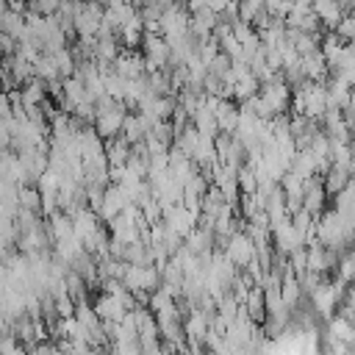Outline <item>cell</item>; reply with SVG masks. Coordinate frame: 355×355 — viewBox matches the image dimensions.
<instances>
[{
	"label": "cell",
	"instance_id": "cell-4",
	"mask_svg": "<svg viewBox=\"0 0 355 355\" xmlns=\"http://www.w3.org/2000/svg\"><path fill=\"white\" fill-rule=\"evenodd\" d=\"M258 94H261V100L269 105V111H272L275 116H280V114H283V108L288 105V86L283 83V78H280V75H277L275 80L263 83Z\"/></svg>",
	"mask_w": 355,
	"mask_h": 355
},
{
	"label": "cell",
	"instance_id": "cell-24",
	"mask_svg": "<svg viewBox=\"0 0 355 355\" xmlns=\"http://www.w3.org/2000/svg\"><path fill=\"white\" fill-rule=\"evenodd\" d=\"M19 208L31 211V214H39L42 200H39V191L33 186H19Z\"/></svg>",
	"mask_w": 355,
	"mask_h": 355
},
{
	"label": "cell",
	"instance_id": "cell-10",
	"mask_svg": "<svg viewBox=\"0 0 355 355\" xmlns=\"http://www.w3.org/2000/svg\"><path fill=\"white\" fill-rule=\"evenodd\" d=\"M111 67H114L111 72H116V75L125 78V80H133V78H141V75H144V61H141V55H136V53H122V55H116Z\"/></svg>",
	"mask_w": 355,
	"mask_h": 355
},
{
	"label": "cell",
	"instance_id": "cell-12",
	"mask_svg": "<svg viewBox=\"0 0 355 355\" xmlns=\"http://www.w3.org/2000/svg\"><path fill=\"white\" fill-rule=\"evenodd\" d=\"M214 119H216V130L230 136L236 130V122H239V108L230 100H219V105L214 108Z\"/></svg>",
	"mask_w": 355,
	"mask_h": 355
},
{
	"label": "cell",
	"instance_id": "cell-14",
	"mask_svg": "<svg viewBox=\"0 0 355 355\" xmlns=\"http://www.w3.org/2000/svg\"><path fill=\"white\" fill-rule=\"evenodd\" d=\"M183 241H186L183 247H186L191 255H202V252H211V247H214V233L205 230V227H194Z\"/></svg>",
	"mask_w": 355,
	"mask_h": 355
},
{
	"label": "cell",
	"instance_id": "cell-18",
	"mask_svg": "<svg viewBox=\"0 0 355 355\" xmlns=\"http://www.w3.org/2000/svg\"><path fill=\"white\" fill-rule=\"evenodd\" d=\"M47 233L53 241H64V239H72V219L61 211H55L50 216V225H47Z\"/></svg>",
	"mask_w": 355,
	"mask_h": 355
},
{
	"label": "cell",
	"instance_id": "cell-16",
	"mask_svg": "<svg viewBox=\"0 0 355 355\" xmlns=\"http://www.w3.org/2000/svg\"><path fill=\"white\" fill-rule=\"evenodd\" d=\"M19 97H22V108H28V105H42L44 97H47V86H44L42 80L31 78V80L19 89Z\"/></svg>",
	"mask_w": 355,
	"mask_h": 355
},
{
	"label": "cell",
	"instance_id": "cell-26",
	"mask_svg": "<svg viewBox=\"0 0 355 355\" xmlns=\"http://www.w3.org/2000/svg\"><path fill=\"white\" fill-rule=\"evenodd\" d=\"M349 275H352V258H349V252L341 258V263H338V283H349Z\"/></svg>",
	"mask_w": 355,
	"mask_h": 355
},
{
	"label": "cell",
	"instance_id": "cell-23",
	"mask_svg": "<svg viewBox=\"0 0 355 355\" xmlns=\"http://www.w3.org/2000/svg\"><path fill=\"white\" fill-rule=\"evenodd\" d=\"M330 338H336L341 344H349L352 341V324L341 316H330Z\"/></svg>",
	"mask_w": 355,
	"mask_h": 355
},
{
	"label": "cell",
	"instance_id": "cell-13",
	"mask_svg": "<svg viewBox=\"0 0 355 355\" xmlns=\"http://www.w3.org/2000/svg\"><path fill=\"white\" fill-rule=\"evenodd\" d=\"M103 153H105V164H108V169H114V166H125V161L130 158V144H128L122 136H114V139H108V141L103 144Z\"/></svg>",
	"mask_w": 355,
	"mask_h": 355
},
{
	"label": "cell",
	"instance_id": "cell-27",
	"mask_svg": "<svg viewBox=\"0 0 355 355\" xmlns=\"http://www.w3.org/2000/svg\"><path fill=\"white\" fill-rule=\"evenodd\" d=\"M6 355H28V349H25L22 344H14V347H11V349H8Z\"/></svg>",
	"mask_w": 355,
	"mask_h": 355
},
{
	"label": "cell",
	"instance_id": "cell-20",
	"mask_svg": "<svg viewBox=\"0 0 355 355\" xmlns=\"http://www.w3.org/2000/svg\"><path fill=\"white\" fill-rule=\"evenodd\" d=\"M136 11H139V8H136ZM116 33L122 36V42H125V44H130V47H133V44H139V42H141V36H144V25H141L139 14H136L130 22H125Z\"/></svg>",
	"mask_w": 355,
	"mask_h": 355
},
{
	"label": "cell",
	"instance_id": "cell-15",
	"mask_svg": "<svg viewBox=\"0 0 355 355\" xmlns=\"http://www.w3.org/2000/svg\"><path fill=\"white\" fill-rule=\"evenodd\" d=\"M311 8L316 14V19L324 22V25H330V28H336V22L344 17L341 14V6L336 0H316V3H311Z\"/></svg>",
	"mask_w": 355,
	"mask_h": 355
},
{
	"label": "cell",
	"instance_id": "cell-9",
	"mask_svg": "<svg viewBox=\"0 0 355 355\" xmlns=\"http://www.w3.org/2000/svg\"><path fill=\"white\" fill-rule=\"evenodd\" d=\"M125 205H128V202H125V197L119 194V189H116V186H105L103 200H100V208H97V216H100L103 222H111L114 216L122 214Z\"/></svg>",
	"mask_w": 355,
	"mask_h": 355
},
{
	"label": "cell",
	"instance_id": "cell-1",
	"mask_svg": "<svg viewBox=\"0 0 355 355\" xmlns=\"http://www.w3.org/2000/svg\"><path fill=\"white\" fill-rule=\"evenodd\" d=\"M100 22H103V6L89 3V6H80L78 14L72 17V31L86 42V39H94L97 36Z\"/></svg>",
	"mask_w": 355,
	"mask_h": 355
},
{
	"label": "cell",
	"instance_id": "cell-11",
	"mask_svg": "<svg viewBox=\"0 0 355 355\" xmlns=\"http://www.w3.org/2000/svg\"><path fill=\"white\" fill-rule=\"evenodd\" d=\"M92 311H94V316L100 319V324H116L128 311L114 300V297H108V294H103L94 305H92Z\"/></svg>",
	"mask_w": 355,
	"mask_h": 355
},
{
	"label": "cell",
	"instance_id": "cell-3",
	"mask_svg": "<svg viewBox=\"0 0 355 355\" xmlns=\"http://www.w3.org/2000/svg\"><path fill=\"white\" fill-rule=\"evenodd\" d=\"M225 258H227L233 266H247V263L255 258V247H252V241L239 230V233H233V236L227 239V244H225Z\"/></svg>",
	"mask_w": 355,
	"mask_h": 355
},
{
	"label": "cell",
	"instance_id": "cell-5",
	"mask_svg": "<svg viewBox=\"0 0 355 355\" xmlns=\"http://www.w3.org/2000/svg\"><path fill=\"white\" fill-rule=\"evenodd\" d=\"M194 222H197V216H191L183 205H172V208H166V211H164V222H161V225H164L166 230H172L175 236L186 239V236L197 227Z\"/></svg>",
	"mask_w": 355,
	"mask_h": 355
},
{
	"label": "cell",
	"instance_id": "cell-17",
	"mask_svg": "<svg viewBox=\"0 0 355 355\" xmlns=\"http://www.w3.org/2000/svg\"><path fill=\"white\" fill-rule=\"evenodd\" d=\"M31 67H33V78L42 80L44 86L53 83V80H61V78H58V69H55V64H53V58H50L47 53H42Z\"/></svg>",
	"mask_w": 355,
	"mask_h": 355
},
{
	"label": "cell",
	"instance_id": "cell-8",
	"mask_svg": "<svg viewBox=\"0 0 355 355\" xmlns=\"http://www.w3.org/2000/svg\"><path fill=\"white\" fill-rule=\"evenodd\" d=\"M324 197H327V191H324V186H322V180H305V186H302V211H308L311 216H316L322 208H324Z\"/></svg>",
	"mask_w": 355,
	"mask_h": 355
},
{
	"label": "cell",
	"instance_id": "cell-19",
	"mask_svg": "<svg viewBox=\"0 0 355 355\" xmlns=\"http://www.w3.org/2000/svg\"><path fill=\"white\" fill-rule=\"evenodd\" d=\"M50 58H53V64H55V69H58V78H61V80H67V78H72V75H75V58H72V50H69V47L55 50Z\"/></svg>",
	"mask_w": 355,
	"mask_h": 355
},
{
	"label": "cell",
	"instance_id": "cell-21",
	"mask_svg": "<svg viewBox=\"0 0 355 355\" xmlns=\"http://www.w3.org/2000/svg\"><path fill=\"white\" fill-rule=\"evenodd\" d=\"M258 89H261V83L252 78V75H247V78H241L239 83H233L230 86V97H236V100H250V97H255L258 94Z\"/></svg>",
	"mask_w": 355,
	"mask_h": 355
},
{
	"label": "cell",
	"instance_id": "cell-6",
	"mask_svg": "<svg viewBox=\"0 0 355 355\" xmlns=\"http://www.w3.org/2000/svg\"><path fill=\"white\" fill-rule=\"evenodd\" d=\"M269 230H272L275 244H277V250H280V255H283V258H288L294 250H300V247H302V239H300V236H297V230L291 227L288 216H286V219H280V222H275V225H269Z\"/></svg>",
	"mask_w": 355,
	"mask_h": 355
},
{
	"label": "cell",
	"instance_id": "cell-29",
	"mask_svg": "<svg viewBox=\"0 0 355 355\" xmlns=\"http://www.w3.org/2000/svg\"><path fill=\"white\" fill-rule=\"evenodd\" d=\"M28 355H39V352H36V349H33V352H28Z\"/></svg>",
	"mask_w": 355,
	"mask_h": 355
},
{
	"label": "cell",
	"instance_id": "cell-2",
	"mask_svg": "<svg viewBox=\"0 0 355 355\" xmlns=\"http://www.w3.org/2000/svg\"><path fill=\"white\" fill-rule=\"evenodd\" d=\"M341 294H344V283H319L316 286V291L311 294V302H313V308L322 313V316H336V308H338V300H341Z\"/></svg>",
	"mask_w": 355,
	"mask_h": 355
},
{
	"label": "cell",
	"instance_id": "cell-22",
	"mask_svg": "<svg viewBox=\"0 0 355 355\" xmlns=\"http://www.w3.org/2000/svg\"><path fill=\"white\" fill-rule=\"evenodd\" d=\"M349 183V172H344V169H338V166H330L327 172H324V191H333V194H338L344 186Z\"/></svg>",
	"mask_w": 355,
	"mask_h": 355
},
{
	"label": "cell",
	"instance_id": "cell-25",
	"mask_svg": "<svg viewBox=\"0 0 355 355\" xmlns=\"http://www.w3.org/2000/svg\"><path fill=\"white\" fill-rule=\"evenodd\" d=\"M261 11H263V3H241V6H239V22L252 25Z\"/></svg>",
	"mask_w": 355,
	"mask_h": 355
},
{
	"label": "cell",
	"instance_id": "cell-28",
	"mask_svg": "<svg viewBox=\"0 0 355 355\" xmlns=\"http://www.w3.org/2000/svg\"><path fill=\"white\" fill-rule=\"evenodd\" d=\"M6 11H8V6H6V3H0V17H3Z\"/></svg>",
	"mask_w": 355,
	"mask_h": 355
},
{
	"label": "cell",
	"instance_id": "cell-7",
	"mask_svg": "<svg viewBox=\"0 0 355 355\" xmlns=\"http://www.w3.org/2000/svg\"><path fill=\"white\" fill-rule=\"evenodd\" d=\"M17 161L28 180H36L47 169V150H22L17 153Z\"/></svg>",
	"mask_w": 355,
	"mask_h": 355
}]
</instances>
